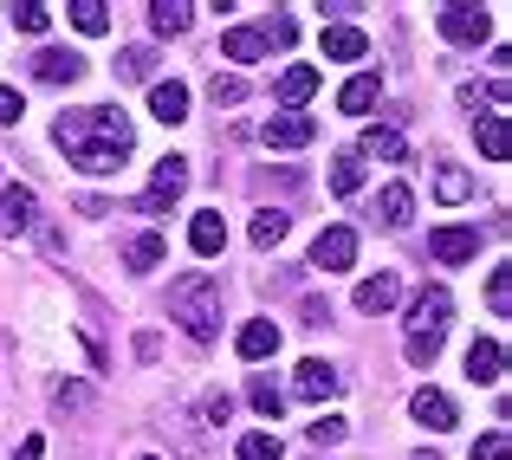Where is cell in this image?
<instances>
[{"mask_svg": "<svg viewBox=\"0 0 512 460\" xmlns=\"http://www.w3.org/2000/svg\"><path fill=\"white\" fill-rule=\"evenodd\" d=\"M428 253H435L441 266H467L480 253V227H435V234H428Z\"/></svg>", "mask_w": 512, "mask_h": 460, "instance_id": "obj_9", "label": "cell"}, {"mask_svg": "<svg viewBox=\"0 0 512 460\" xmlns=\"http://www.w3.org/2000/svg\"><path fill=\"white\" fill-rule=\"evenodd\" d=\"M312 266H318V273H344V266H357V227H325V234L312 240Z\"/></svg>", "mask_w": 512, "mask_h": 460, "instance_id": "obj_8", "label": "cell"}, {"mask_svg": "<svg viewBox=\"0 0 512 460\" xmlns=\"http://www.w3.org/2000/svg\"><path fill=\"white\" fill-rule=\"evenodd\" d=\"M312 137H318V124L305 111H279V117H266V124H260V143H266V150H305Z\"/></svg>", "mask_w": 512, "mask_h": 460, "instance_id": "obj_7", "label": "cell"}, {"mask_svg": "<svg viewBox=\"0 0 512 460\" xmlns=\"http://www.w3.org/2000/svg\"><path fill=\"white\" fill-rule=\"evenodd\" d=\"M247 402L266 415V422H279V409H286V396H279V383H273V376H253V383H247Z\"/></svg>", "mask_w": 512, "mask_h": 460, "instance_id": "obj_28", "label": "cell"}, {"mask_svg": "<svg viewBox=\"0 0 512 460\" xmlns=\"http://www.w3.org/2000/svg\"><path fill=\"white\" fill-rule=\"evenodd\" d=\"M266 52H273V33H266V26H234V33H221V59H234V65H260Z\"/></svg>", "mask_w": 512, "mask_h": 460, "instance_id": "obj_10", "label": "cell"}, {"mask_svg": "<svg viewBox=\"0 0 512 460\" xmlns=\"http://www.w3.org/2000/svg\"><path fill=\"white\" fill-rule=\"evenodd\" d=\"M227 415H234V396H227V389H214V396H201V422H214V428H221Z\"/></svg>", "mask_w": 512, "mask_h": 460, "instance_id": "obj_38", "label": "cell"}, {"mask_svg": "<svg viewBox=\"0 0 512 460\" xmlns=\"http://www.w3.org/2000/svg\"><path fill=\"white\" fill-rule=\"evenodd\" d=\"M389 305H396V273L357 279V311H389Z\"/></svg>", "mask_w": 512, "mask_h": 460, "instance_id": "obj_25", "label": "cell"}, {"mask_svg": "<svg viewBox=\"0 0 512 460\" xmlns=\"http://www.w3.org/2000/svg\"><path fill=\"white\" fill-rule=\"evenodd\" d=\"M33 72L46 78V85H78V78H85V59H78V52H39Z\"/></svg>", "mask_w": 512, "mask_h": 460, "instance_id": "obj_19", "label": "cell"}, {"mask_svg": "<svg viewBox=\"0 0 512 460\" xmlns=\"http://www.w3.org/2000/svg\"><path fill=\"white\" fill-rule=\"evenodd\" d=\"M20 111H26V98L13 85H0V124H20Z\"/></svg>", "mask_w": 512, "mask_h": 460, "instance_id": "obj_39", "label": "cell"}, {"mask_svg": "<svg viewBox=\"0 0 512 460\" xmlns=\"http://www.w3.org/2000/svg\"><path fill=\"white\" fill-rule=\"evenodd\" d=\"M52 143L65 150V162L85 175H117L137 150V130L117 104H85V111H59L52 124Z\"/></svg>", "mask_w": 512, "mask_h": 460, "instance_id": "obj_1", "label": "cell"}, {"mask_svg": "<svg viewBox=\"0 0 512 460\" xmlns=\"http://www.w3.org/2000/svg\"><path fill=\"white\" fill-rule=\"evenodd\" d=\"M143 460H156V454H143Z\"/></svg>", "mask_w": 512, "mask_h": 460, "instance_id": "obj_42", "label": "cell"}, {"mask_svg": "<svg viewBox=\"0 0 512 460\" xmlns=\"http://www.w3.org/2000/svg\"><path fill=\"white\" fill-rule=\"evenodd\" d=\"M169 318L182 324L195 344H214V337H221V279L214 273H182L169 286Z\"/></svg>", "mask_w": 512, "mask_h": 460, "instance_id": "obj_2", "label": "cell"}, {"mask_svg": "<svg viewBox=\"0 0 512 460\" xmlns=\"http://www.w3.org/2000/svg\"><path fill=\"white\" fill-rule=\"evenodd\" d=\"M376 91H383V78H376V72H357V78H350V85L338 91V111L363 117V111H370V104H376Z\"/></svg>", "mask_w": 512, "mask_h": 460, "instance_id": "obj_23", "label": "cell"}, {"mask_svg": "<svg viewBox=\"0 0 512 460\" xmlns=\"http://www.w3.org/2000/svg\"><path fill=\"white\" fill-rule=\"evenodd\" d=\"M150 26L163 39H182L188 26H195V7H182V0H156V7H150Z\"/></svg>", "mask_w": 512, "mask_h": 460, "instance_id": "obj_22", "label": "cell"}, {"mask_svg": "<svg viewBox=\"0 0 512 460\" xmlns=\"http://www.w3.org/2000/svg\"><path fill=\"white\" fill-rule=\"evenodd\" d=\"M409 214H415L409 182H389L383 195H376V221H383V227H409Z\"/></svg>", "mask_w": 512, "mask_h": 460, "instance_id": "obj_18", "label": "cell"}, {"mask_svg": "<svg viewBox=\"0 0 512 460\" xmlns=\"http://www.w3.org/2000/svg\"><path fill=\"white\" fill-rule=\"evenodd\" d=\"M13 26H20V33H46V26H52V13L39 7V0H20V7H13Z\"/></svg>", "mask_w": 512, "mask_h": 460, "instance_id": "obj_35", "label": "cell"}, {"mask_svg": "<svg viewBox=\"0 0 512 460\" xmlns=\"http://www.w3.org/2000/svg\"><path fill=\"white\" fill-rule=\"evenodd\" d=\"M247 98V85H240V78H214V104H240Z\"/></svg>", "mask_w": 512, "mask_h": 460, "instance_id": "obj_40", "label": "cell"}, {"mask_svg": "<svg viewBox=\"0 0 512 460\" xmlns=\"http://www.w3.org/2000/svg\"><path fill=\"white\" fill-rule=\"evenodd\" d=\"M33 208H39L33 188L7 182V188H0V234H26V227H33Z\"/></svg>", "mask_w": 512, "mask_h": 460, "instance_id": "obj_11", "label": "cell"}, {"mask_svg": "<svg viewBox=\"0 0 512 460\" xmlns=\"http://www.w3.org/2000/svg\"><path fill=\"white\" fill-rule=\"evenodd\" d=\"M234 350H240L247 363H266V357L279 350V324H273V318H247V324H240V337H234Z\"/></svg>", "mask_w": 512, "mask_h": 460, "instance_id": "obj_12", "label": "cell"}, {"mask_svg": "<svg viewBox=\"0 0 512 460\" xmlns=\"http://www.w3.org/2000/svg\"><path fill=\"white\" fill-rule=\"evenodd\" d=\"M409 409H415V422H422L428 435H448V428H454V402L441 396V389H415Z\"/></svg>", "mask_w": 512, "mask_h": 460, "instance_id": "obj_15", "label": "cell"}, {"mask_svg": "<svg viewBox=\"0 0 512 460\" xmlns=\"http://www.w3.org/2000/svg\"><path fill=\"white\" fill-rule=\"evenodd\" d=\"M441 39H454V46H487L493 13L487 7H441Z\"/></svg>", "mask_w": 512, "mask_h": 460, "instance_id": "obj_5", "label": "cell"}, {"mask_svg": "<svg viewBox=\"0 0 512 460\" xmlns=\"http://www.w3.org/2000/svg\"><path fill=\"white\" fill-rule=\"evenodd\" d=\"M234 454H240V460H279L286 448H279V435H240Z\"/></svg>", "mask_w": 512, "mask_h": 460, "instance_id": "obj_33", "label": "cell"}, {"mask_svg": "<svg viewBox=\"0 0 512 460\" xmlns=\"http://www.w3.org/2000/svg\"><path fill=\"white\" fill-rule=\"evenodd\" d=\"M474 137H480V156H487V162H506L512 137H506V117H500V111H487V117H480V124H474Z\"/></svg>", "mask_w": 512, "mask_h": 460, "instance_id": "obj_24", "label": "cell"}, {"mask_svg": "<svg viewBox=\"0 0 512 460\" xmlns=\"http://www.w3.org/2000/svg\"><path fill=\"white\" fill-rule=\"evenodd\" d=\"M39 454H46V441H39V435H26V441H20V460H39Z\"/></svg>", "mask_w": 512, "mask_h": 460, "instance_id": "obj_41", "label": "cell"}, {"mask_svg": "<svg viewBox=\"0 0 512 460\" xmlns=\"http://www.w3.org/2000/svg\"><path fill=\"white\" fill-rule=\"evenodd\" d=\"M448 324H454L448 286H422V299L409 305V344H402L415 370H428V363L441 357V344H448Z\"/></svg>", "mask_w": 512, "mask_h": 460, "instance_id": "obj_3", "label": "cell"}, {"mask_svg": "<svg viewBox=\"0 0 512 460\" xmlns=\"http://www.w3.org/2000/svg\"><path fill=\"white\" fill-rule=\"evenodd\" d=\"M467 376H474V383H500V376H506V344H500V337H474V350H467Z\"/></svg>", "mask_w": 512, "mask_h": 460, "instance_id": "obj_14", "label": "cell"}, {"mask_svg": "<svg viewBox=\"0 0 512 460\" xmlns=\"http://www.w3.org/2000/svg\"><path fill=\"white\" fill-rule=\"evenodd\" d=\"M117 72H124V78H150L156 72V52L150 46H130L124 59H117Z\"/></svg>", "mask_w": 512, "mask_h": 460, "instance_id": "obj_36", "label": "cell"}, {"mask_svg": "<svg viewBox=\"0 0 512 460\" xmlns=\"http://www.w3.org/2000/svg\"><path fill=\"white\" fill-rule=\"evenodd\" d=\"M344 435H350V422H344V415H318V422L305 428V441H312V448H338Z\"/></svg>", "mask_w": 512, "mask_h": 460, "instance_id": "obj_32", "label": "cell"}, {"mask_svg": "<svg viewBox=\"0 0 512 460\" xmlns=\"http://www.w3.org/2000/svg\"><path fill=\"white\" fill-rule=\"evenodd\" d=\"M344 389V376H338V363H325V357H305L299 370H292V396L299 402H331Z\"/></svg>", "mask_w": 512, "mask_h": 460, "instance_id": "obj_6", "label": "cell"}, {"mask_svg": "<svg viewBox=\"0 0 512 460\" xmlns=\"http://www.w3.org/2000/svg\"><path fill=\"white\" fill-rule=\"evenodd\" d=\"M435 195L448 201V208H461V201L474 195V175H467V169H454V162H441V169H435Z\"/></svg>", "mask_w": 512, "mask_h": 460, "instance_id": "obj_26", "label": "cell"}, {"mask_svg": "<svg viewBox=\"0 0 512 460\" xmlns=\"http://www.w3.org/2000/svg\"><path fill=\"white\" fill-rule=\"evenodd\" d=\"M150 117H156V124H182V117H188V85H182V78H156V85H150Z\"/></svg>", "mask_w": 512, "mask_h": 460, "instance_id": "obj_13", "label": "cell"}, {"mask_svg": "<svg viewBox=\"0 0 512 460\" xmlns=\"http://www.w3.org/2000/svg\"><path fill=\"white\" fill-rule=\"evenodd\" d=\"M182 188H188V156H163V162H156V175H150V195H143L137 208L143 214H169Z\"/></svg>", "mask_w": 512, "mask_h": 460, "instance_id": "obj_4", "label": "cell"}, {"mask_svg": "<svg viewBox=\"0 0 512 460\" xmlns=\"http://www.w3.org/2000/svg\"><path fill=\"white\" fill-rule=\"evenodd\" d=\"M474 460H512V441H506V428L480 435V441H474Z\"/></svg>", "mask_w": 512, "mask_h": 460, "instance_id": "obj_37", "label": "cell"}, {"mask_svg": "<svg viewBox=\"0 0 512 460\" xmlns=\"http://www.w3.org/2000/svg\"><path fill=\"white\" fill-rule=\"evenodd\" d=\"M286 227H292V214H279V208L253 214V247H279V240H286Z\"/></svg>", "mask_w": 512, "mask_h": 460, "instance_id": "obj_29", "label": "cell"}, {"mask_svg": "<svg viewBox=\"0 0 512 460\" xmlns=\"http://www.w3.org/2000/svg\"><path fill=\"white\" fill-rule=\"evenodd\" d=\"M370 52V39H363V26H325V59H363Z\"/></svg>", "mask_w": 512, "mask_h": 460, "instance_id": "obj_21", "label": "cell"}, {"mask_svg": "<svg viewBox=\"0 0 512 460\" xmlns=\"http://www.w3.org/2000/svg\"><path fill=\"white\" fill-rule=\"evenodd\" d=\"M487 305L500 311V318L512 311V273H506V266H493V273H487Z\"/></svg>", "mask_w": 512, "mask_h": 460, "instance_id": "obj_34", "label": "cell"}, {"mask_svg": "<svg viewBox=\"0 0 512 460\" xmlns=\"http://www.w3.org/2000/svg\"><path fill=\"white\" fill-rule=\"evenodd\" d=\"M357 156H376V162H409V143H402L396 124H370L363 130V150Z\"/></svg>", "mask_w": 512, "mask_h": 460, "instance_id": "obj_17", "label": "cell"}, {"mask_svg": "<svg viewBox=\"0 0 512 460\" xmlns=\"http://www.w3.org/2000/svg\"><path fill=\"white\" fill-rule=\"evenodd\" d=\"M312 91H318V65H292V72L279 78V104H286V111L312 104Z\"/></svg>", "mask_w": 512, "mask_h": 460, "instance_id": "obj_20", "label": "cell"}, {"mask_svg": "<svg viewBox=\"0 0 512 460\" xmlns=\"http://www.w3.org/2000/svg\"><path fill=\"white\" fill-rule=\"evenodd\" d=\"M163 234H137L130 240V266H137V273H150V266H163Z\"/></svg>", "mask_w": 512, "mask_h": 460, "instance_id": "obj_31", "label": "cell"}, {"mask_svg": "<svg viewBox=\"0 0 512 460\" xmlns=\"http://www.w3.org/2000/svg\"><path fill=\"white\" fill-rule=\"evenodd\" d=\"M72 26H78L85 39L111 33V13H104V0H72Z\"/></svg>", "mask_w": 512, "mask_h": 460, "instance_id": "obj_27", "label": "cell"}, {"mask_svg": "<svg viewBox=\"0 0 512 460\" xmlns=\"http://www.w3.org/2000/svg\"><path fill=\"white\" fill-rule=\"evenodd\" d=\"M331 188H338V195H357L363 188V156L357 150H344L338 162H331Z\"/></svg>", "mask_w": 512, "mask_h": 460, "instance_id": "obj_30", "label": "cell"}, {"mask_svg": "<svg viewBox=\"0 0 512 460\" xmlns=\"http://www.w3.org/2000/svg\"><path fill=\"white\" fill-rule=\"evenodd\" d=\"M188 247H195L201 260H214V253L227 247V221H221V208H208V214H195V221H188Z\"/></svg>", "mask_w": 512, "mask_h": 460, "instance_id": "obj_16", "label": "cell"}]
</instances>
